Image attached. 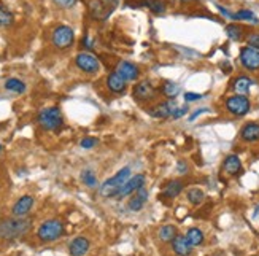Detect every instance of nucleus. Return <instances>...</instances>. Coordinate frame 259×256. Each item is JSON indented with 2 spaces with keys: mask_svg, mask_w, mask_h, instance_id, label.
Wrapping results in <instances>:
<instances>
[{
  "mask_svg": "<svg viewBox=\"0 0 259 256\" xmlns=\"http://www.w3.org/2000/svg\"><path fill=\"white\" fill-rule=\"evenodd\" d=\"M32 221L24 217H15L0 221V239L3 240H15L26 235L30 231Z\"/></svg>",
  "mask_w": 259,
  "mask_h": 256,
  "instance_id": "obj_1",
  "label": "nucleus"
},
{
  "mask_svg": "<svg viewBox=\"0 0 259 256\" xmlns=\"http://www.w3.org/2000/svg\"><path fill=\"white\" fill-rule=\"evenodd\" d=\"M129 178H131V167H122L113 177H110L102 183L100 194L104 198H116L121 191V188L124 186V183Z\"/></svg>",
  "mask_w": 259,
  "mask_h": 256,
  "instance_id": "obj_2",
  "label": "nucleus"
},
{
  "mask_svg": "<svg viewBox=\"0 0 259 256\" xmlns=\"http://www.w3.org/2000/svg\"><path fill=\"white\" fill-rule=\"evenodd\" d=\"M37 123L43 131H58L64 124V116L58 107H48L37 114Z\"/></svg>",
  "mask_w": 259,
  "mask_h": 256,
  "instance_id": "obj_3",
  "label": "nucleus"
},
{
  "mask_svg": "<svg viewBox=\"0 0 259 256\" xmlns=\"http://www.w3.org/2000/svg\"><path fill=\"white\" fill-rule=\"evenodd\" d=\"M65 232L64 223L59 218H51L43 221L37 229V237L42 242H54L60 239Z\"/></svg>",
  "mask_w": 259,
  "mask_h": 256,
  "instance_id": "obj_4",
  "label": "nucleus"
},
{
  "mask_svg": "<svg viewBox=\"0 0 259 256\" xmlns=\"http://www.w3.org/2000/svg\"><path fill=\"white\" fill-rule=\"evenodd\" d=\"M75 42V32L69 26H58L51 33V43L58 50H67L70 48Z\"/></svg>",
  "mask_w": 259,
  "mask_h": 256,
  "instance_id": "obj_5",
  "label": "nucleus"
},
{
  "mask_svg": "<svg viewBox=\"0 0 259 256\" xmlns=\"http://www.w3.org/2000/svg\"><path fill=\"white\" fill-rule=\"evenodd\" d=\"M250 100L247 96H240V94H234L226 99V109L229 113H232L234 116H243L250 112Z\"/></svg>",
  "mask_w": 259,
  "mask_h": 256,
  "instance_id": "obj_6",
  "label": "nucleus"
},
{
  "mask_svg": "<svg viewBox=\"0 0 259 256\" xmlns=\"http://www.w3.org/2000/svg\"><path fill=\"white\" fill-rule=\"evenodd\" d=\"M158 92L159 91L156 89L154 85L151 82H148V80H145V82H140L135 85L132 96L137 102L145 104V102H151V100H154L156 96H158Z\"/></svg>",
  "mask_w": 259,
  "mask_h": 256,
  "instance_id": "obj_7",
  "label": "nucleus"
},
{
  "mask_svg": "<svg viewBox=\"0 0 259 256\" xmlns=\"http://www.w3.org/2000/svg\"><path fill=\"white\" fill-rule=\"evenodd\" d=\"M146 177H145V173H137V175H131V178H129L126 183H124V186L121 188V191H119V194H118V199H124V198H127V196H132L134 193H137L140 188H143L145 186V180Z\"/></svg>",
  "mask_w": 259,
  "mask_h": 256,
  "instance_id": "obj_8",
  "label": "nucleus"
},
{
  "mask_svg": "<svg viewBox=\"0 0 259 256\" xmlns=\"http://www.w3.org/2000/svg\"><path fill=\"white\" fill-rule=\"evenodd\" d=\"M240 62L247 70L256 72L259 70V50L253 46H245L240 50Z\"/></svg>",
  "mask_w": 259,
  "mask_h": 256,
  "instance_id": "obj_9",
  "label": "nucleus"
},
{
  "mask_svg": "<svg viewBox=\"0 0 259 256\" xmlns=\"http://www.w3.org/2000/svg\"><path fill=\"white\" fill-rule=\"evenodd\" d=\"M75 65L85 73H97L100 69L99 59L94 57L92 55H87V53H80V55L75 57Z\"/></svg>",
  "mask_w": 259,
  "mask_h": 256,
  "instance_id": "obj_10",
  "label": "nucleus"
},
{
  "mask_svg": "<svg viewBox=\"0 0 259 256\" xmlns=\"http://www.w3.org/2000/svg\"><path fill=\"white\" fill-rule=\"evenodd\" d=\"M176 109V104L173 100H166V102H161V104H156L154 107L148 110V113L151 114L153 118H158V119H164V118H172V113Z\"/></svg>",
  "mask_w": 259,
  "mask_h": 256,
  "instance_id": "obj_11",
  "label": "nucleus"
},
{
  "mask_svg": "<svg viewBox=\"0 0 259 256\" xmlns=\"http://www.w3.org/2000/svg\"><path fill=\"white\" fill-rule=\"evenodd\" d=\"M116 72L126 80V82H135V80L140 77L139 67L132 62H127V60H121V62L116 65Z\"/></svg>",
  "mask_w": 259,
  "mask_h": 256,
  "instance_id": "obj_12",
  "label": "nucleus"
},
{
  "mask_svg": "<svg viewBox=\"0 0 259 256\" xmlns=\"http://www.w3.org/2000/svg\"><path fill=\"white\" fill-rule=\"evenodd\" d=\"M193 245L189 244L186 235L183 234H176L175 239L172 240V250L176 256H189L193 253Z\"/></svg>",
  "mask_w": 259,
  "mask_h": 256,
  "instance_id": "obj_13",
  "label": "nucleus"
},
{
  "mask_svg": "<svg viewBox=\"0 0 259 256\" xmlns=\"http://www.w3.org/2000/svg\"><path fill=\"white\" fill-rule=\"evenodd\" d=\"M126 86H127V82L116 70L112 72L110 75L107 77V87H108V91L113 94H124Z\"/></svg>",
  "mask_w": 259,
  "mask_h": 256,
  "instance_id": "obj_14",
  "label": "nucleus"
},
{
  "mask_svg": "<svg viewBox=\"0 0 259 256\" xmlns=\"http://www.w3.org/2000/svg\"><path fill=\"white\" fill-rule=\"evenodd\" d=\"M89 247H91L89 239L80 235V237H75L69 244V252L72 256H85L87 252H89Z\"/></svg>",
  "mask_w": 259,
  "mask_h": 256,
  "instance_id": "obj_15",
  "label": "nucleus"
},
{
  "mask_svg": "<svg viewBox=\"0 0 259 256\" xmlns=\"http://www.w3.org/2000/svg\"><path fill=\"white\" fill-rule=\"evenodd\" d=\"M148 191L145 190V188H140V190L137 193H134L132 194V198L129 199V210L131 212H140L143 207L146 205V202H148Z\"/></svg>",
  "mask_w": 259,
  "mask_h": 256,
  "instance_id": "obj_16",
  "label": "nucleus"
},
{
  "mask_svg": "<svg viewBox=\"0 0 259 256\" xmlns=\"http://www.w3.org/2000/svg\"><path fill=\"white\" fill-rule=\"evenodd\" d=\"M33 198L32 196H23V198H19L16 200V204L13 205V215L15 217H26L27 213H29L32 210V207H33Z\"/></svg>",
  "mask_w": 259,
  "mask_h": 256,
  "instance_id": "obj_17",
  "label": "nucleus"
},
{
  "mask_svg": "<svg viewBox=\"0 0 259 256\" xmlns=\"http://www.w3.org/2000/svg\"><path fill=\"white\" fill-rule=\"evenodd\" d=\"M240 137L243 142H248V143L259 140V124L258 123H247L242 127Z\"/></svg>",
  "mask_w": 259,
  "mask_h": 256,
  "instance_id": "obj_18",
  "label": "nucleus"
},
{
  "mask_svg": "<svg viewBox=\"0 0 259 256\" xmlns=\"http://www.w3.org/2000/svg\"><path fill=\"white\" fill-rule=\"evenodd\" d=\"M104 3L105 2H100V0H91V2H89V10H91L92 18H95V19L108 18V15H110L113 8H107Z\"/></svg>",
  "mask_w": 259,
  "mask_h": 256,
  "instance_id": "obj_19",
  "label": "nucleus"
},
{
  "mask_svg": "<svg viewBox=\"0 0 259 256\" xmlns=\"http://www.w3.org/2000/svg\"><path fill=\"white\" fill-rule=\"evenodd\" d=\"M183 181L180 180H170L169 183L164 186V191H162V196L167 198V199H173V198H178L180 193H183Z\"/></svg>",
  "mask_w": 259,
  "mask_h": 256,
  "instance_id": "obj_20",
  "label": "nucleus"
},
{
  "mask_svg": "<svg viewBox=\"0 0 259 256\" xmlns=\"http://www.w3.org/2000/svg\"><path fill=\"white\" fill-rule=\"evenodd\" d=\"M223 169L228 175H237L242 169V163L240 159H238L237 154H229V156L224 159L223 163Z\"/></svg>",
  "mask_w": 259,
  "mask_h": 256,
  "instance_id": "obj_21",
  "label": "nucleus"
},
{
  "mask_svg": "<svg viewBox=\"0 0 259 256\" xmlns=\"http://www.w3.org/2000/svg\"><path fill=\"white\" fill-rule=\"evenodd\" d=\"M253 85V80H250L248 77H238L234 80L232 83V89L235 94H240V96H247L250 92V87Z\"/></svg>",
  "mask_w": 259,
  "mask_h": 256,
  "instance_id": "obj_22",
  "label": "nucleus"
},
{
  "mask_svg": "<svg viewBox=\"0 0 259 256\" xmlns=\"http://www.w3.org/2000/svg\"><path fill=\"white\" fill-rule=\"evenodd\" d=\"M159 91H161L162 96H166L167 99H175V97L180 94V87H178V85H176V83L166 80V82L162 83V86H161Z\"/></svg>",
  "mask_w": 259,
  "mask_h": 256,
  "instance_id": "obj_23",
  "label": "nucleus"
},
{
  "mask_svg": "<svg viewBox=\"0 0 259 256\" xmlns=\"http://www.w3.org/2000/svg\"><path fill=\"white\" fill-rule=\"evenodd\" d=\"M142 5L154 13V15H164L166 13V3L164 0H142Z\"/></svg>",
  "mask_w": 259,
  "mask_h": 256,
  "instance_id": "obj_24",
  "label": "nucleus"
},
{
  "mask_svg": "<svg viewBox=\"0 0 259 256\" xmlns=\"http://www.w3.org/2000/svg\"><path fill=\"white\" fill-rule=\"evenodd\" d=\"M186 239L193 247H199V245H202V242H203V232L201 231L199 228H191V229H188V232H186Z\"/></svg>",
  "mask_w": 259,
  "mask_h": 256,
  "instance_id": "obj_25",
  "label": "nucleus"
},
{
  "mask_svg": "<svg viewBox=\"0 0 259 256\" xmlns=\"http://www.w3.org/2000/svg\"><path fill=\"white\" fill-rule=\"evenodd\" d=\"M159 239L162 242H172L175 239V235H176V228L172 226V225H164V226H161L159 228Z\"/></svg>",
  "mask_w": 259,
  "mask_h": 256,
  "instance_id": "obj_26",
  "label": "nucleus"
},
{
  "mask_svg": "<svg viewBox=\"0 0 259 256\" xmlns=\"http://www.w3.org/2000/svg\"><path fill=\"white\" fill-rule=\"evenodd\" d=\"M5 89L10 91V92H16V94H21L26 91V85L18 78H8L5 82Z\"/></svg>",
  "mask_w": 259,
  "mask_h": 256,
  "instance_id": "obj_27",
  "label": "nucleus"
},
{
  "mask_svg": "<svg viewBox=\"0 0 259 256\" xmlns=\"http://www.w3.org/2000/svg\"><path fill=\"white\" fill-rule=\"evenodd\" d=\"M186 198L193 205H199V204H202V200L205 199V193L199 190V188H191V190H188V193H186Z\"/></svg>",
  "mask_w": 259,
  "mask_h": 256,
  "instance_id": "obj_28",
  "label": "nucleus"
},
{
  "mask_svg": "<svg viewBox=\"0 0 259 256\" xmlns=\"http://www.w3.org/2000/svg\"><path fill=\"white\" fill-rule=\"evenodd\" d=\"M15 23V16H13V13L6 8L5 5L0 3V26H3V28H8Z\"/></svg>",
  "mask_w": 259,
  "mask_h": 256,
  "instance_id": "obj_29",
  "label": "nucleus"
},
{
  "mask_svg": "<svg viewBox=\"0 0 259 256\" xmlns=\"http://www.w3.org/2000/svg\"><path fill=\"white\" fill-rule=\"evenodd\" d=\"M234 21H251V23H258V18L255 16L253 11L250 10H240L232 15Z\"/></svg>",
  "mask_w": 259,
  "mask_h": 256,
  "instance_id": "obj_30",
  "label": "nucleus"
},
{
  "mask_svg": "<svg viewBox=\"0 0 259 256\" xmlns=\"http://www.w3.org/2000/svg\"><path fill=\"white\" fill-rule=\"evenodd\" d=\"M226 33L230 40H234V42H240L242 37H243V32L240 26H235V24H229L226 28Z\"/></svg>",
  "mask_w": 259,
  "mask_h": 256,
  "instance_id": "obj_31",
  "label": "nucleus"
},
{
  "mask_svg": "<svg viewBox=\"0 0 259 256\" xmlns=\"http://www.w3.org/2000/svg\"><path fill=\"white\" fill-rule=\"evenodd\" d=\"M81 180H83V183L89 188H94L97 185V177H95V173L91 169H85L81 172Z\"/></svg>",
  "mask_w": 259,
  "mask_h": 256,
  "instance_id": "obj_32",
  "label": "nucleus"
},
{
  "mask_svg": "<svg viewBox=\"0 0 259 256\" xmlns=\"http://www.w3.org/2000/svg\"><path fill=\"white\" fill-rule=\"evenodd\" d=\"M247 42H248V46H253V48L259 50V32L250 33L248 38H247Z\"/></svg>",
  "mask_w": 259,
  "mask_h": 256,
  "instance_id": "obj_33",
  "label": "nucleus"
},
{
  "mask_svg": "<svg viewBox=\"0 0 259 256\" xmlns=\"http://www.w3.org/2000/svg\"><path fill=\"white\" fill-rule=\"evenodd\" d=\"M80 145L83 146V148H86V150H87V148H92V146L97 145V139H94V137H86V139L81 140Z\"/></svg>",
  "mask_w": 259,
  "mask_h": 256,
  "instance_id": "obj_34",
  "label": "nucleus"
},
{
  "mask_svg": "<svg viewBox=\"0 0 259 256\" xmlns=\"http://www.w3.org/2000/svg\"><path fill=\"white\" fill-rule=\"evenodd\" d=\"M54 3L60 8H72V6L77 3V0H53Z\"/></svg>",
  "mask_w": 259,
  "mask_h": 256,
  "instance_id": "obj_35",
  "label": "nucleus"
},
{
  "mask_svg": "<svg viewBox=\"0 0 259 256\" xmlns=\"http://www.w3.org/2000/svg\"><path fill=\"white\" fill-rule=\"evenodd\" d=\"M186 113H188V109H186V107H180V109H178V107H176V109L173 110V113H172V118H173V119H180L181 116H185Z\"/></svg>",
  "mask_w": 259,
  "mask_h": 256,
  "instance_id": "obj_36",
  "label": "nucleus"
},
{
  "mask_svg": "<svg viewBox=\"0 0 259 256\" xmlns=\"http://www.w3.org/2000/svg\"><path fill=\"white\" fill-rule=\"evenodd\" d=\"M202 94H194V92H186L185 94V100L186 102H194V100H201Z\"/></svg>",
  "mask_w": 259,
  "mask_h": 256,
  "instance_id": "obj_37",
  "label": "nucleus"
},
{
  "mask_svg": "<svg viewBox=\"0 0 259 256\" xmlns=\"http://www.w3.org/2000/svg\"><path fill=\"white\" fill-rule=\"evenodd\" d=\"M176 172L178 173H186L188 172V164L185 161H178V164H176Z\"/></svg>",
  "mask_w": 259,
  "mask_h": 256,
  "instance_id": "obj_38",
  "label": "nucleus"
},
{
  "mask_svg": "<svg viewBox=\"0 0 259 256\" xmlns=\"http://www.w3.org/2000/svg\"><path fill=\"white\" fill-rule=\"evenodd\" d=\"M208 110L207 109H201V110H197V112H194L193 114H191V116H189V121H194L197 116H199V114H202V113H207Z\"/></svg>",
  "mask_w": 259,
  "mask_h": 256,
  "instance_id": "obj_39",
  "label": "nucleus"
},
{
  "mask_svg": "<svg viewBox=\"0 0 259 256\" xmlns=\"http://www.w3.org/2000/svg\"><path fill=\"white\" fill-rule=\"evenodd\" d=\"M83 45L86 46V48H92V40H91L89 37H86V38L83 40Z\"/></svg>",
  "mask_w": 259,
  "mask_h": 256,
  "instance_id": "obj_40",
  "label": "nucleus"
},
{
  "mask_svg": "<svg viewBox=\"0 0 259 256\" xmlns=\"http://www.w3.org/2000/svg\"><path fill=\"white\" fill-rule=\"evenodd\" d=\"M104 2H105V3H108V5H110V3H112V5L115 6V5H116V3H118V0H104Z\"/></svg>",
  "mask_w": 259,
  "mask_h": 256,
  "instance_id": "obj_41",
  "label": "nucleus"
},
{
  "mask_svg": "<svg viewBox=\"0 0 259 256\" xmlns=\"http://www.w3.org/2000/svg\"><path fill=\"white\" fill-rule=\"evenodd\" d=\"M256 217H259V205H258V208H256V212H255V218Z\"/></svg>",
  "mask_w": 259,
  "mask_h": 256,
  "instance_id": "obj_42",
  "label": "nucleus"
},
{
  "mask_svg": "<svg viewBox=\"0 0 259 256\" xmlns=\"http://www.w3.org/2000/svg\"><path fill=\"white\" fill-rule=\"evenodd\" d=\"M0 151H2V143H0Z\"/></svg>",
  "mask_w": 259,
  "mask_h": 256,
  "instance_id": "obj_43",
  "label": "nucleus"
}]
</instances>
